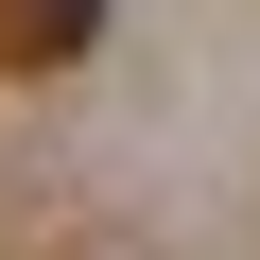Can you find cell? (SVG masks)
I'll list each match as a JSON object with an SVG mask.
<instances>
[{
  "mask_svg": "<svg viewBox=\"0 0 260 260\" xmlns=\"http://www.w3.org/2000/svg\"><path fill=\"white\" fill-rule=\"evenodd\" d=\"M104 35V0H0V70H70Z\"/></svg>",
  "mask_w": 260,
  "mask_h": 260,
  "instance_id": "1",
  "label": "cell"
}]
</instances>
